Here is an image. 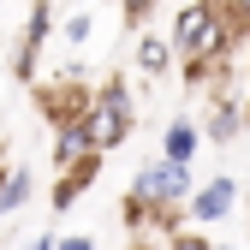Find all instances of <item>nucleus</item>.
<instances>
[{
    "label": "nucleus",
    "instance_id": "16",
    "mask_svg": "<svg viewBox=\"0 0 250 250\" xmlns=\"http://www.w3.org/2000/svg\"><path fill=\"white\" fill-rule=\"evenodd\" d=\"M244 72H250V42H244Z\"/></svg>",
    "mask_w": 250,
    "mask_h": 250
},
{
    "label": "nucleus",
    "instance_id": "11",
    "mask_svg": "<svg viewBox=\"0 0 250 250\" xmlns=\"http://www.w3.org/2000/svg\"><path fill=\"white\" fill-rule=\"evenodd\" d=\"M89 30H96V12L78 6V12L60 18V42H66V48H83V42H89Z\"/></svg>",
    "mask_w": 250,
    "mask_h": 250
},
{
    "label": "nucleus",
    "instance_id": "13",
    "mask_svg": "<svg viewBox=\"0 0 250 250\" xmlns=\"http://www.w3.org/2000/svg\"><path fill=\"white\" fill-rule=\"evenodd\" d=\"M167 250H221V244H208L203 232H173V238H167Z\"/></svg>",
    "mask_w": 250,
    "mask_h": 250
},
{
    "label": "nucleus",
    "instance_id": "15",
    "mask_svg": "<svg viewBox=\"0 0 250 250\" xmlns=\"http://www.w3.org/2000/svg\"><path fill=\"white\" fill-rule=\"evenodd\" d=\"M60 250H96L89 238H60Z\"/></svg>",
    "mask_w": 250,
    "mask_h": 250
},
{
    "label": "nucleus",
    "instance_id": "12",
    "mask_svg": "<svg viewBox=\"0 0 250 250\" xmlns=\"http://www.w3.org/2000/svg\"><path fill=\"white\" fill-rule=\"evenodd\" d=\"M30 185H36V179H30V167H12V179L0 185V214H18L24 197H30Z\"/></svg>",
    "mask_w": 250,
    "mask_h": 250
},
{
    "label": "nucleus",
    "instance_id": "17",
    "mask_svg": "<svg viewBox=\"0 0 250 250\" xmlns=\"http://www.w3.org/2000/svg\"><path fill=\"white\" fill-rule=\"evenodd\" d=\"M244 125H250V102H244Z\"/></svg>",
    "mask_w": 250,
    "mask_h": 250
},
{
    "label": "nucleus",
    "instance_id": "18",
    "mask_svg": "<svg viewBox=\"0 0 250 250\" xmlns=\"http://www.w3.org/2000/svg\"><path fill=\"white\" fill-rule=\"evenodd\" d=\"M131 250H149V244H131Z\"/></svg>",
    "mask_w": 250,
    "mask_h": 250
},
{
    "label": "nucleus",
    "instance_id": "10",
    "mask_svg": "<svg viewBox=\"0 0 250 250\" xmlns=\"http://www.w3.org/2000/svg\"><path fill=\"white\" fill-rule=\"evenodd\" d=\"M102 173V155H89V161H78L72 173H60V185H54V208H72L83 191H89V179Z\"/></svg>",
    "mask_w": 250,
    "mask_h": 250
},
{
    "label": "nucleus",
    "instance_id": "7",
    "mask_svg": "<svg viewBox=\"0 0 250 250\" xmlns=\"http://www.w3.org/2000/svg\"><path fill=\"white\" fill-rule=\"evenodd\" d=\"M238 131H244V102H232L227 89H221V96H214V107H208L203 137H208V143H232Z\"/></svg>",
    "mask_w": 250,
    "mask_h": 250
},
{
    "label": "nucleus",
    "instance_id": "14",
    "mask_svg": "<svg viewBox=\"0 0 250 250\" xmlns=\"http://www.w3.org/2000/svg\"><path fill=\"white\" fill-rule=\"evenodd\" d=\"M24 250H60V238H54V232H36V238L24 244Z\"/></svg>",
    "mask_w": 250,
    "mask_h": 250
},
{
    "label": "nucleus",
    "instance_id": "4",
    "mask_svg": "<svg viewBox=\"0 0 250 250\" xmlns=\"http://www.w3.org/2000/svg\"><path fill=\"white\" fill-rule=\"evenodd\" d=\"M60 6H36L24 24V36H18V54H12V78H30L36 72V60H42V42H48V30H60Z\"/></svg>",
    "mask_w": 250,
    "mask_h": 250
},
{
    "label": "nucleus",
    "instance_id": "5",
    "mask_svg": "<svg viewBox=\"0 0 250 250\" xmlns=\"http://www.w3.org/2000/svg\"><path fill=\"white\" fill-rule=\"evenodd\" d=\"M232 203H238V185L221 173V179H208L203 191L191 197V208H185V214H191V221H221V214H227Z\"/></svg>",
    "mask_w": 250,
    "mask_h": 250
},
{
    "label": "nucleus",
    "instance_id": "6",
    "mask_svg": "<svg viewBox=\"0 0 250 250\" xmlns=\"http://www.w3.org/2000/svg\"><path fill=\"white\" fill-rule=\"evenodd\" d=\"M173 60H179L173 36H161V30H143V36H137V72H143V78L173 72Z\"/></svg>",
    "mask_w": 250,
    "mask_h": 250
},
{
    "label": "nucleus",
    "instance_id": "1",
    "mask_svg": "<svg viewBox=\"0 0 250 250\" xmlns=\"http://www.w3.org/2000/svg\"><path fill=\"white\" fill-rule=\"evenodd\" d=\"M83 131H89V149L96 155H113L131 137V89H125V78H107L96 89V113L83 119Z\"/></svg>",
    "mask_w": 250,
    "mask_h": 250
},
{
    "label": "nucleus",
    "instance_id": "9",
    "mask_svg": "<svg viewBox=\"0 0 250 250\" xmlns=\"http://www.w3.org/2000/svg\"><path fill=\"white\" fill-rule=\"evenodd\" d=\"M197 143H203V131H197V125H191V119H173V125H167V137H161V161H173V167H191Z\"/></svg>",
    "mask_w": 250,
    "mask_h": 250
},
{
    "label": "nucleus",
    "instance_id": "2",
    "mask_svg": "<svg viewBox=\"0 0 250 250\" xmlns=\"http://www.w3.org/2000/svg\"><path fill=\"white\" fill-rule=\"evenodd\" d=\"M131 191L143 197V203H155V208H167V214H179V208H191V197L203 191V185L191 179V167H173V161H155V167H143L137 173V185Z\"/></svg>",
    "mask_w": 250,
    "mask_h": 250
},
{
    "label": "nucleus",
    "instance_id": "19",
    "mask_svg": "<svg viewBox=\"0 0 250 250\" xmlns=\"http://www.w3.org/2000/svg\"><path fill=\"white\" fill-rule=\"evenodd\" d=\"M221 250H232V244H221Z\"/></svg>",
    "mask_w": 250,
    "mask_h": 250
},
{
    "label": "nucleus",
    "instance_id": "8",
    "mask_svg": "<svg viewBox=\"0 0 250 250\" xmlns=\"http://www.w3.org/2000/svg\"><path fill=\"white\" fill-rule=\"evenodd\" d=\"M89 155H96V149H89V131H83V125H60V131H54V167L60 173H72L78 161H89Z\"/></svg>",
    "mask_w": 250,
    "mask_h": 250
},
{
    "label": "nucleus",
    "instance_id": "3",
    "mask_svg": "<svg viewBox=\"0 0 250 250\" xmlns=\"http://www.w3.org/2000/svg\"><path fill=\"white\" fill-rule=\"evenodd\" d=\"M42 113L54 119V131H60V125H83L89 113H96V89H83L72 78H54L42 89Z\"/></svg>",
    "mask_w": 250,
    "mask_h": 250
}]
</instances>
